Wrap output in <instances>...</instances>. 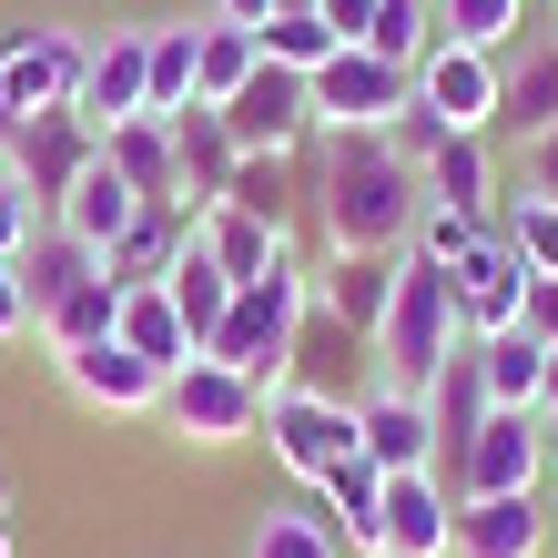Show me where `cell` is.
<instances>
[{
	"label": "cell",
	"instance_id": "cell-26",
	"mask_svg": "<svg viewBox=\"0 0 558 558\" xmlns=\"http://www.w3.org/2000/svg\"><path fill=\"white\" fill-rule=\"evenodd\" d=\"M183 244H193V214H183V204H143V223L102 254V275H112V284H162V275L183 265Z\"/></svg>",
	"mask_w": 558,
	"mask_h": 558
},
{
	"label": "cell",
	"instance_id": "cell-45",
	"mask_svg": "<svg viewBox=\"0 0 558 558\" xmlns=\"http://www.w3.org/2000/svg\"><path fill=\"white\" fill-rule=\"evenodd\" d=\"M518 325H529V336L558 355V275H538V284H529V315H518Z\"/></svg>",
	"mask_w": 558,
	"mask_h": 558
},
{
	"label": "cell",
	"instance_id": "cell-4",
	"mask_svg": "<svg viewBox=\"0 0 558 558\" xmlns=\"http://www.w3.org/2000/svg\"><path fill=\"white\" fill-rule=\"evenodd\" d=\"M82 72H92V41L61 21H21L0 31V162L21 153V133L41 112H72L82 102Z\"/></svg>",
	"mask_w": 558,
	"mask_h": 558
},
{
	"label": "cell",
	"instance_id": "cell-15",
	"mask_svg": "<svg viewBox=\"0 0 558 558\" xmlns=\"http://www.w3.org/2000/svg\"><path fill=\"white\" fill-rule=\"evenodd\" d=\"M548 548H558L548 498H457L447 558H548Z\"/></svg>",
	"mask_w": 558,
	"mask_h": 558
},
{
	"label": "cell",
	"instance_id": "cell-36",
	"mask_svg": "<svg viewBox=\"0 0 558 558\" xmlns=\"http://www.w3.org/2000/svg\"><path fill=\"white\" fill-rule=\"evenodd\" d=\"M366 51H376V61H397V72H416V61L437 51V0H376Z\"/></svg>",
	"mask_w": 558,
	"mask_h": 558
},
{
	"label": "cell",
	"instance_id": "cell-9",
	"mask_svg": "<svg viewBox=\"0 0 558 558\" xmlns=\"http://www.w3.org/2000/svg\"><path fill=\"white\" fill-rule=\"evenodd\" d=\"M416 102L447 122V133H498V102H508V61L498 51H468V41H437L416 61Z\"/></svg>",
	"mask_w": 558,
	"mask_h": 558
},
{
	"label": "cell",
	"instance_id": "cell-16",
	"mask_svg": "<svg viewBox=\"0 0 558 558\" xmlns=\"http://www.w3.org/2000/svg\"><path fill=\"white\" fill-rule=\"evenodd\" d=\"M92 162H102V122H82V112H41L21 133V153H11V173L41 193V214H61V193H72Z\"/></svg>",
	"mask_w": 558,
	"mask_h": 558
},
{
	"label": "cell",
	"instance_id": "cell-22",
	"mask_svg": "<svg viewBox=\"0 0 558 558\" xmlns=\"http://www.w3.org/2000/svg\"><path fill=\"white\" fill-rule=\"evenodd\" d=\"M102 162L143 193V204H183V153H173V122H153V112L112 122V133H102Z\"/></svg>",
	"mask_w": 558,
	"mask_h": 558
},
{
	"label": "cell",
	"instance_id": "cell-34",
	"mask_svg": "<svg viewBox=\"0 0 558 558\" xmlns=\"http://www.w3.org/2000/svg\"><path fill=\"white\" fill-rule=\"evenodd\" d=\"M102 336H122V284H112V275L72 284V294H61V305L41 315V345H51V355H72V345H102Z\"/></svg>",
	"mask_w": 558,
	"mask_h": 558
},
{
	"label": "cell",
	"instance_id": "cell-50",
	"mask_svg": "<svg viewBox=\"0 0 558 558\" xmlns=\"http://www.w3.org/2000/svg\"><path fill=\"white\" fill-rule=\"evenodd\" d=\"M0 558H21V538H11V518H0Z\"/></svg>",
	"mask_w": 558,
	"mask_h": 558
},
{
	"label": "cell",
	"instance_id": "cell-42",
	"mask_svg": "<svg viewBox=\"0 0 558 558\" xmlns=\"http://www.w3.org/2000/svg\"><path fill=\"white\" fill-rule=\"evenodd\" d=\"M41 223H51V214H41V193H31L11 162H0V254H21L31 234H41Z\"/></svg>",
	"mask_w": 558,
	"mask_h": 558
},
{
	"label": "cell",
	"instance_id": "cell-40",
	"mask_svg": "<svg viewBox=\"0 0 558 558\" xmlns=\"http://www.w3.org/2000/svg\"><path fill=\"white\" fill-rule=\"evenodd\" d=\"M477 244H487V223L477 214H447V204H426L416 234H407V254H426V265H468Z\"/></svg>",
	"mask_w": 558,
	"mask_h": 558
},
{
	"label": "cell",
	"instance_id": "cell-33",
	"mask_svg": "<svg viewBox=\"0 0 558 558\" xmlns=\"http://www.w3.org/2000/svg\"><path fill=\"white\" fill-rule=\"evenodd\" d=\"M244 558H345V538L325 529L315 498H265V518H254Z\"/></svg>",
	"mask_w": 558,
	"mask_h": 558
},
{
	"label": "cell",
	"instance_id": "cell-29",
	"mask_svg": "<svg viewBox=\"0 0 558 558\" xmlns=\"http://www.w3.org/2000/svg\"><path fill=\"white\" fill-rule=\"evenodd\" d=\"M265 72V41L254 31H234V21H193V102H234V92Z\"/></svg>",
	"mask_w": 558,
	"mask_h": 558
},
{
	"label": "cell",
	"instance_id": "cell-6",
	"mask_svg": "<svg viewBox=\"0 0 558 558\" xmlns=\"http://www.w3.org/2000/svg\"><path fill=\"white\" fill-rule=\"evenodd\" d=\"M162 426H173L183 447H244V437H265V386L214 366V355H193V366L162 386Z\"/></svg>",
	"mask_w": 558,
	"mask_h": 558
},
{
	"label": "cell",
	"instance_id": "cell-11",
	"mask_svg": "<svg viewBox=\"0 0 558 558\" xmlns=\"http://www.w3.org/2000/svg\"><path fill=\"white\" fill-rule=\"evenodd\" d=\"M447 275H457V336H468V345L508 336V325L529 315V284H538L529 265H518V244H508V234H487L468 265H447Z\"/></svg>",
	"mask_w": 558,
	"mask_h": 558
},
{
	"label": "cell",
	"instance_id": "cell-47",
	"mask_svg": "<svg viewBox=\"0 0 558 558\" xmlns=\"http://www.w3.org/2000/svg\"><path fill=\"white\" fill-rule=\"evenodd\" d=\"M529 193H548V204H558V133L529 143Z\"/></svg>",
	"mask_w": 558,
	"mask_h": 558
},
{
	"label": "cell",
	"instance_id": "cell-25",
	"mask_svg": "<svg viewBox=\"0 0 558 558\" xmlns=\"http://www.w3.org/2000/svg\"><path fill=\"white\" fill-rule=\"evenodd\" d=\"M82 122H133L143 112V31H112V41H92V72H82Z\"/></svg>",
	"mask_w": 558,
	"mask_h": 558
},
{
	"label": "cell",
	"instance_id": "cell-12",
	"mask_svg": "<svg viewBox=\"0 0 558 558\" xmlns=\"http://www.w3.org/2000/svg\"><path fill=\"white\" fill-rule=\"evenodd\" d=\"M61 366V386H72L82 407H102V416H162V366H143L122 336H102V345H72V355H51Z\"/></svg>",
	"mask_w": 558,
	"mask_h": 558
},
{
	"label": "cell",
	"instance_id": "cell-52",
	"mask_svg": "<svg viewBox=\"0 0 558 558\" xmlns=\"http://www.w3.org/2000/svg\"><path fill=\"white\" fill-rule=\"evenodd\" d=\"M0 518H11V487H0Z\"/></svg>",
	"mask_w": 558,
	"mask_h": 558
},
{
	"label": "cell",
	"instance_id": "cell-32",
	"mask_svg": "<svg viewBox=\"0 0 558 558\" xmlns=\"http://www.w3.org/2000/svg\"><path fill=\"white\" fill-rule=\"evenodd\" d=\"M477 376H487V407H529L538 416V386H548V345L529 325H508V336L477 345Z\"/></svg>",
	"mask_w": 558,
	"mask_h": 558
},
{
	"label": "cell",
	"instance_id": "cell-18",
	"mask_svg": "<svg viewBox=\"0 0 558 558\" xmlns=\"http://www.w3.org/2000/svg\"><path fill=\"white\" fill-rule=\"evenodd\" d=\"M447 538H457V487L437 468L386 477V548L376 558H447Z\"/></svg>",
	"mask_w": 558,
	"mask_h": 558
},
{
	"label": "cell",
	"instance_id": "cell-51",
	"mask_svg": "<svg viewBox=\"0 0 558 558\" xmlns=\"http://www.w3.org/2000/svg\"><path fill=\"white\" fill-rule=\"evenodd\" d=\"M275 11H315V0H275Z\"/></svg>",
	"mask_w": 558,
	"mask_h": 558
},
{
	"label": "cell",
	"instance_id": "cell-24",
	"mask_svg": "<svg viewBox=\"0 0 558 558\" xmlns=\"http://www.w3.org/2000/svg\"><path fill=\"white\" fill-rule=\"evenodd\" d=\"M426 416H437V477L468 457V437L487 426V376H477V345H457L447 366H437V386H426Z\"/></svg>",
	"mask_w": 558,
	"mask_h": 558
},
{
	"label": "cell",
	"instance_id": "cell-21",
	"mask_svg": "<svg viewBox=\"0 0 558 558\" xmlns=\"http://www.w3.org/2000/svg\"><path fill=\"white\" fill-rule=\"evenodd\" d=\"M193 244H204L234 284L294 265V234H284V223H265V214H244V204H204V214H193Z\"/></svg>",
	"mask_w": 558,
	"mask_h": 558
},
{
	"label": "cell",
	"instance_id": "cell-2",
	"mask_svg": "<svg viewBox=\"0 0 558 558\" xmlns=\"http://www.w3.org/2000/svg\"><path fill=\"white\" fill-rule=\"evenodd\" d=\"M305 315H315V284H305V265H275V275H254V284H234V305H223V325H214V366H234V376H254V386H284L294 376V336H305Z\"/></svg>",
	"mask_w": 558,
	"mask_h": 558
},
{
	"label": "cell",
	"instance_id": "cell-14",
	"mask_svg": "<svg viewBox=\"0 0 558 558\" xmlns=\"http://www.w3.org/2000/svg\"><path fill=\"white\" fill-rule=\"evenodd\" d=\"M305 284H315V315H336L345 336H366V345H376L386 305H397V254H315Z\"/></svg>",
	"mask_w": 558,
	"mask_h": 558
},
{
	"label": "cell",
	"instance_id": "cell-43",
	"mask_svg": "<svg viewBox=\"0 0 558 558\" xmlns=\"http://www.w3.org/2000/svg\"><path fill=\"white\" fill-rule=\"evenodd\" d=\"M315 21L336 31L345 51H366V31H376V0H315Z\"/></svg>",
	"mask_w": 558,
	"mask_h": 558
},
{
	"label": "cell",
	"instance_id": "cell-1",
	"mask_svg": "<svg viewBox=\"0 0 558 558\" xmlns=\"http://www.w3.org/2000/svg\"><path fill=\"white\" fill-rule=\"evenodd\" d=\"M426 214V173L386 133H325L315 153V234L325 254H407Z\"/></svg>",
	"mask_w": 558,
	"mask_h": 558
},
{
	"label": "cell",
	"instance_id": "cell-19",
	"mask_svg": "<svg viewBox=\"0 0 558 558\" xmlns=\"http://www.w3.org/2000/svg\"><path fill=\"white\" fill-rule=\"evenodd\" d=\"M173 153H183V214L223 204V193H234V173H244V143H234V122H223V102L173 112Z\"/></svg>",
	"mask_w": 558,
	"mask_h": 558
},
{
	"label": "cell",
	"instance_id": "cell-27",
	"mask_svg": "<svg viewBox=\"0 0 558 558\" xmlns=\"http://www.w3.org/2000/svg\"><path fill=\"white\" fill-rule=\"evenodd\" d=\"M122 345H133L143 366H162V376H183L193 355H204V345H193V325L173 315V294H162V284H122Z\"/></svg>",
	"mask_w": 558,
	"mask_h": 558
},
{
	"label": "cell",
	"instance_id": "cell-23",
	"mask_svg": "<svg viewBox=\"0 0 558 558\" xmlns=\"http://www.w3.org/2000/svg\"><path fill=\"white\" fill-rule=\"evenodd\" d=\"M51 223H61V234H72V244L112 254V244H122V234H133V223H143V193L122 183L112 162H92V173H82L72 193H61V214H51Z\"/></svg>",
	"mask_w": 558,
	"mask_h": 558
},
{
	"label": "cell",
	"instance_id": "cell-41",
	"mask_svg": "<svg viewBox=\"0 0 558 558\" xmlns=\"http://www.w3.org/2000/svg\"><path fill=\"white\" fill-rule=\"evenodd\" d=\"M223 204H244V214L284 223V162H275V153H244V173H234V193H223Z\"/></svg>",
	"mask_w": 558,
	"mask_h": 558
},
{
	"label": "cell",
	"instance_id": "cell-5",
	"mask_svg": "<svg viewBox=\"0 0 558 558\" xmlns=\"http://www.w3.org/2000/svg\"><path fill=\"white\" fill-rule=\"evenodd\" d=\"M457 498H548V416L529 407H487V426L468 437V457L447 468Z\"/></svg>",
	"mask_w": 558,
	"mask_h": 558
},
{
	"label": "cell",
	"instance_id": "cell-37",
	"mask_svg": "<svg viewBox=\"0 0 558 558\" xmlns=\"http://www.w3.org/2000/svg\"><path fill=\"white\" fill-rule=\"evenodd\" d=\"M498 234L518 244V265H529V275H558V204H548V193L518 183V193H508V214H498Z\"/></svg>",
	"mask_w": 558,
	"mask_h": 558
},
{
	"label": "cell",
	"instance_id": "cell-13",
	"mask_svg": "<svg viewBox=\"0 0 558 558\" xmlns=\"http://www.w3.org/2000/svg\"><path fill=\"white\" fill-rule=\"evenodd\" d=\"M223 122H234V143H244V153H275V162H284L294 143L315 133V92H305V72L265 61V72H254L234 102H223Z\"/></svg>",
	"mask_w": 558,
	"mask_h": 558
},
{
	"label": "cell",
	"instance_id": "cell-20",
	"mask_svg": "<svg viewBox=\"0 0 558 558\" xmlns=\"http://www.w3.org/2000/svg\"><path fill=\"white\" fill-rule=\"evenodd\" d=\"M426 204H447V214H477L487 234H498L508 193H498V153H487V133H447L437 153H426Z\"/></svg>",
	"mask_w": 558,
	"mask_h": 558
},
{
	"label": "cell",
	"instance_id": "cell-3",
	"mask_svg": "<svg viewBox=\"0 0 558 558\" xmlns=\"http://www.w3.org/2000/svg\"><path fill=\"white\" fill-rule=\"evenodd\" d=\"M457 345H468L457 336V275L426 265V254H397V305H386V325H376V376L426 397Z\"/></svg>",
	"mask_w": 558,
	"mask_h": 558
},
{
	"label": "cell",
	"instance_id": "cell-49",
	"mask_svg": "<svg viewBox=\"0 0 558 558\" xmlns=\"http://www.w3.org/2000/svg\"><path fill=\"white\" fill-rule=\"evenodd\" d=\"M548 498H558V426H548Z\"/></svg>",
	"mask_w": 558,
	"mask_h": 558
},
{
	"label": "cell",
	"instance_id": "cell-48",
	"mask_svg": "<svg viewBox=\"0 0 558 558\" xmlns=\"http://www.w3.org/2000/svg\"><path fill=\"white\" fill-rule=\"evenodd\" d=\"M538 416L558 426V355H548V386H538Z\"/></svg>",
	"mask_w": 558,
	"mask_h": 558
},
{
	"label": "cell",
	"instance_id": "cell-30",
	"mask_svg": "<svg viewBox=\"0 0 558 558\" xmlns=\"http://www.w3.org/2000/svg\"><path fill=\"white\" fill-rule=\"evenodd\" d=\"M498 133H518V143H548V133H558V41H529V51L508 61Z\"/></svg>",
	"mask_w": 558,
	"mask_h": 558
},
{
	"label": "cell",
	"instance_id": "cell-35",
	"mask_svg": "<svg viewBox=\"0 0 558 558\" xmlns=\"http://www.w3.org/2000/svg\"><path fill=\"white\" fill-rule=\"evenodd\" d=\"M162 294H173V315L193 325V345H214V325H223V305H234V275L214 265L204 244H183V265L162 275Z\"/></svg>",
	"mask_w": 558,
	"mask_h": 558
},
{
	"label": "cell",
	"instance_id": "cell-7",
	"mask_svg": "<svg viewBox=\"0 0 558 558\" xmlns=\"http://www.w3.org/2000/svg\"><path fill=\"white\" fill-rule=\"evenodd\" d=\"M265 447L294 487H315L336 457H355V397H315V386H265Z\"/></svg>",
	"mask_w": 558,
	"mask_h": 558
},
{
	"label": "cell",
	"instance_id": "cell-17",
	"mask_svg": "<svg viewBox=\"0 0 558 558\" xmlns=\"http://www.w3.org/2000/svg\"><path fill=\"white\" fill-rule=\"evenodd\" d=\"M305 498L325 508V529H336L355 558H376V548H386V468H376L366 447H355V457H336V468H325Z\"/></svg>",
	"mask_w": 558,
	"mask_h": 558
},
{
	"label": "cell",
	"instance_id": "cell-10",
	"mask_svg": "<svg viewBox=\"0 0 558 558\" xmlns=\"http://www.w3.org/2000/svg\"><path fill=\"white\" fill-rule=\"evenodd\" d=\"M355 447L376 457L386 477H416V468H437V416H426L416 386H355Z\"/></svg>",
	"mask_w": 558,
	"mask_h": 558
},
{
	"label": "cell",
	"instance_id": "cell-46",
	"mask_svg": "<svg viewBox=\"0 0 558 558\" xmlns=\"http://www.w3.org/2000/svg\"><path fill=\"white\" fill-rule=\"evenodd\" d=\"M214 21H234V31H254V41H265V21H275V0H214Z\"/></svg>",
	"mask_w": 558,
	"mask_h": 558
},
{
	"label": "cell",
	"instance_id": "cell-39",
	"mask_svg": "<svg viewBox=\"0 0 558 558\" xmlns=\"http://www.w3.org/2000/svg\"><path fill=\"white\" fill-rule=\"evenodd\" d=\"M437 41L508 51V41H518V0H437Z\"/></svg>",
	"mask_w": 558,
	"mask_h": 558
},
{
	"label": "cell",
	"instance_id": "cell-38",
	"mask_svg": "<svg viewBox=\"0 0 558 558\" xmlns=\"http://www.w3.org/2000/svg\"><path fill=\"white\" fill-rule=\"evenodd\" d=\"M336 51H345V41H336L315 11H275V21H265V61H284V72H305V82H315Z\"/></svg>",
	"mask_w": 558,
	"mask_h": 558
},
{
	"label": "cell",
	"instance_id": "cell-31",
	"mask_svg": "<svg viewBox=\"0 0 558 558\" xmlns=\"http://www.w3.org/2000/svg\"><path fill=\"white\" fill-rule=\"evenodd\" d=\"M143 112H193V21H143Z\"/></svg>",
	"mask_w": 558,
	"mask_h": 558
},
{
	"label": "cell",
	"instance_id": "cell-8",
	"mask_svg": "<svg viewBox=\"0 0 558 558\" xmlns=\"http://www.w3.org/2000/svg\"><path fill=\"white\" fill-rule=\"evenodd\" d=\"M305 92H315V133H386V122L416 102V72H397V61H376V51H336Z\"/></svg>",
	"mask_w": 558,
	"mask_h": 558
},
{
	"label": "cell",
	"instance_id": "cell-44",
	"mask_svg": "<svg viewBox=\"0 0 558 558\" xmlns=\"http://www.w3.org/2000/svg\"><path fill=\"white\" fill-rule=\"evenodd\" d=\"M11 336H31V294H21V265L0 254V345H11Z\"/></svg>",
	"mask_w": 558,
	"mask_h": 558
},
{
	"label": "cell",
	"instance_id": "cell-28",
	"mask_svg": "<svg viewBox=\"0 0 558 558\" xmlns=\"http://www.w3.org/2000/svg\"><path fill=\"white\" fill-rule=\"evenodd\" d=\"M11 265H21V294H31V325H41L72 284H92V275H102V254H92V244H72L61 223H41V234L11 254Z\"/></svg>",
	"mask_w": 558,
	"mask_h": 558
}]
</instances>
